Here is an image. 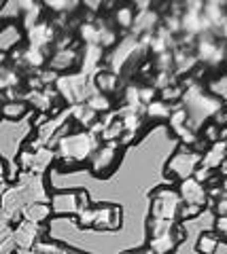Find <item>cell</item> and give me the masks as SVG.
Listing matches in <instances>:
<instances>
[{
	"label": "cell",
	"instance_id": "ba28073f",
	"mask_svg": "<svg viewBox=\"0 0 227 254\" xmlns=\"http://www.w3.org/2000/svg\"><path fill=\"white\" fill-rule=\"evenodd\" d=\"M56 159V150H51L49 146H43L38 150H21L19 155V165L23 168V172L34 174V176H41V174L49 168L51 161Z\"/></svg>",
	"mask_w": 227,
	"mask_h": 254
},
{
	"label": "cell",
	"instance_id": "4316f807",
	"mask_svg": "<svg viewBox=\"0 0 227 254\" xmlns=\"http://www.w3.org/2000/svg\"><path fill=\"white\" fill-rule=\"evenodd\" d=\"M219 248V235L217 233H202L200 240H198V252L200 254H215Z\"/></svg>",
	"mask_w": 227,
	"mask_h": 254
},
{
	"label": "cell",
	"instance_id": "603a6c76",
	"mask_svg": "<svg viewBox=\"0 0 227 254\" xmlns=\"http://www.w3.org/2000/svg\"><path fill=\"white\" fill-rule=\"evenodd\" d=\"M145 113L153 119V121H166V119H170V113H172V108L166 104V102H161V100H153L151 104H149L145 108Z\"/></svg>",
	"mask_w": 227,
	"mask_h": 254
},
{
	"label": "cell",
	"instance_id": "cb8c5ba5",
	"mask_svg": "<svg viewBox=\"0 0 227 254\" xmlns=\"http://www.w3.org/2000/svg\"><path fill=\"white\" fill-rule=\"evenodd\" d=\"M134 19H136V13L132 6H119V9L115 11L113 15V21H115V26H119L123 30H128L134 26Z\"/></svg>",
	"mask_w": 227,
	"mask_h": 254
},
{
	"label": "cell",
	"instance_id": "2e32d148",
	"mask_svg": "<svg viewBox=\"0 0 227 254\" xmlns=\"http://www.w3.org/2000/svg\"><path fill=\"white\" fill-rule=\"evenodd\" d=\"M76 62H79V53H76L73 47H68V49H60L53 53V58L49 60V68L58 74L62 70H68L70 66H75Z\"/></svg>",
	"mask_w": 227,
	"mask_h": 254
},
{
	"label": "cell",
	"instance_id": "e0dca14e",
	"mask_svg": "<svg viewBox=\"0 0 227 254\" xmlns=\"http://www.w3.org/2000/svg\"><path fill=\"white\" fill-rule=\"evenodd\" d=\"M21 214H23V220L34 222V225H43V222L51 216V205L45 201H34V203H28L26 208L21 210Z\"/></svg>",
	"mask_w": 227,
	"mask_h": 254
},
{
	"label": "cell",
	"instance_id": "8fae6325",
	"mask_svg": "<svg viewBox=\"0 0 227 254\" xmlns=\"http://www.w3.org/2000/svg\"><path fill=\"white\" fill-rule=\"evenodd\" d=\"M178 195H181V201L185 205H198V208H204V205L208 203V190L195 178L183 180L181 187H178Z\"/></svg>",
	"mask_w": 227,
	"mask_h": 254
},
{
	"label": "cell",
	"instance_id": "4fadbf2b",
	"mask_svg": "<svg viewBox=\"0 0 227 254\" xmlns=\"http://www.w3.org/2000/svg\"><path fill=\"white\" fill-rule=\"evenodd\" d=\"M56 28L51 26L49 21H38L36 26H32L30 30H26V36H28V47H34V49H43L45 47L56 41Z\"/></svg>",
	"mask_w": 227,
	"mask_h": 254
},
{
	"label": "cell",
	"instance_id": "7402d4cb",
	"mask_svg": "<svg viewBox=\"0 0 227 254\" xmlns=\"http://www.w3.org/2000/svg\"><path fill=\"white\" fill-rule=\"evenodd\" d=\"M206 91L210 95H215L219 102H227V72L217 74L215 78H210L206 85Z\"/></svg>",
	"mask_w": 227,
	"mask_h": 254
},
{
	"label": "cell",
	"instance_id": "30bf717a",
	"mask_svg": "<svg viewBox=\"0 0 227 254\" xmlns=\"http://www.w3.org/2000/svg\"><path fill=\"white\" fill-rule=\"evenodd\" d=\"M41 235H43L41 225H34V222L21 220L19 225L13 229L15 248H17V250H32L34 246L41 242Z\"/></svg>",
	"mask_w": 227,
	"mask_h": 254
},
{
	"label": "cell",
	"instance_id": "4dcf8cb0",
	"mask_svg": "<svg viewBox=\"0 0 227 254\" xmlns=\"http://www.w3.org/2000/svg\"><path fill=\"white\" fill-rule=\"evenodd\" d=\"M202 210H204V208H198V205H185L183 203L181 214H178V216H181V218H193V216H198Z\"/></svg>",
	"mask_w": 227,
	"mask_h": 254
},
{
	"label": "cell",
	"instance_id": "277c9868",
	"mask_svg": "<svg viewBox=\"0 0 227 254\" xmlns=\"http://www.w3.org/2000/svg\"><path fill=\"white\" fill-rule=\"evenodd\" d=\"M181 208H183V201H181V195H178V190L170 189V187L157 189L153 193L151 218L174 222L178 218V214H181Z\"/></svg>",
	"mask_w": 227,
	"mask_h": 254
},
{
	"label": "cell",
	"instance_id": "d6986e66",
	"mask_svg": "<svg viewBox=\"0 0 227 254\" xmlns=\"http://www.w3.org/2000/svg\"><path fill=\"white\" fill-rule=\"evenodd\" d=\"M93 87H96V91L100 93H113L117 91V87H119V76L111 70H98L96 74H93Z\"/></svg>",
	"mask_w": 227,
	"mask_h": 254
},
{
	"label": "cell",
	"instance_id": "d4e9b609",
	"mask_svg": "<svg viewBox=\"0 0 227 254\" xmlns=\"http://www.w3.org/2000/svg\"><path fill=\"white\" fill-rule=\"evenodd\" d=\"M0 110H2V115L6 119H11V121H17V119H21L23 115H26L28 106H26V102H21V100H11V102H4Z\"/></svg>",
	"mask_w": 227,
	"mask_h": 254
},
{
	"label": "cell",
	"instance_id": "836d02e7",
	"mask_svg": "<svg viewBox=\"0 0 227 254\" xmlns=\"http://www.w3.org/2000/svg\"><path fill=\"white\" fill-rule=\"evenodd\" d=\"M4 60H6V53H4V51H0V68H2V64H4Z\"/></svg>",
	"mask_w": 227,
	"mask_h": 254
},
{
	"label": "cell",
	"instance_id": "d6a6232c",
	"mask_svg": "<svg viewBox=\"0 0 227 254\" xmlns=\"http://www.w3.org/2000/svg\"><path fill=\"white\" fill-rule=\"evenodd\" d=\"M60 254H81V252H75V250H68V248H62Z\"/></svg>",
	"mask_w": 227,
	"mask_h": 254
},
{
	"label": "cell",
	"instance_id": "5bb4252c",
	"mask_svg": "<svg viewBox=\"0 0 227 254\" xmlns=\"http://www.w3.org/2000/svg\"><path fill=\"white\" fill-rule=\"evenodd\" d=\"M104 60V49L98 45H85L83 51L79 55V62H81V72L83 74H96L98 72V66L102 64Z\"/></svg>",
	"mask_w": 227,
	"mask_h": 254
},
{
	"label": "cell",
	"instance_id": "f546056e",
	"mask_svg": "<svg viewBox=\"0 0 227 254\" xmlns=\"http://www.w3.org/2000/svg\"><path fill=\"white\" fill-rule=\"evenodd\" d=\"M215 229H217V235L227 242V216H219L215 222Z\"/></svg>",
	"mask_w": 227,
	"mask_h": 254
},
{
	"label": "cell",
	"instance_id": "8992f818",
	"mask_svg": "<svg viewBox=\"0 0 227 254\" xmlns=\"http://www.w3.org/2000/svg\"><path fill=\"white\" fill-rule=\"evenodd\" d=\"M193 49H195L193 53H195V58H198V62L208 64V66H221L227 60V45L217 41L210 32L195 38Z\"/></svg>",
	"mask_w": 227,
	"mask_h": 254
},
{
	"label": "cell",
	"instance_id": "83f0119b",
	"mask_svg": "<svg viewBox=\"0 0 227 254\" xmlns=\"http://www.w3.org/2000/svg\"><path fill=\"white\" fill-rule=\"evenodd\" d=\"M183 98V85H170L166 89H161V102H172V100H181Z\"/></svg>",
	"mask_w": 227,
	"mask_h": 254
},
{
	"label": "cell",
	"instance_id": "484cf974",
	"mask_svg": "<svg viewBox=\"0 0 227 254\" xmlns=\"http://www.w3.org/2000/svg\"><path fill=\"white\" fill-rule=\"evenodd\" d=\"M85 104H87L96 115L108 113V110H111V100H108V95L100 93V91H93L89 98H87V102H85Z\"/></svg>",
	"mask_w": 227,
	"mask_h": 254
},
{
	"label": "cell",
	"instance_id": "ffe728a7",
	"mask_svg": "<svg viewBox=\"0 0 227 254\" xmlns=\"http://www.w3.org/2000/svg\"><path fill=\"white\" fill-rule=\"evenodd\" d=\"M70 117H73L79 125L89 127V129L98 123V115L93 113V110L87 104H76V106H73V108H70Z\"/></svg>",
	"mask_w": 227,
	"mask_h": 254
},
{
	"label": "cell",
	"instance_id": "6da1fadb",
	"mask_svg": "<svg viewBox=\"0 0 227 254\" xmlns=\"http://www.w3.org/2000/svg\"><path fill=\"white\" fill-rule=\"evenodd\" d=\"M98 142L100 138L93 131H75V133H66L58 140V153L62 161L66 163H83L91 159V155L98 150Z\"/></svg>",
	"mask_w": 227,
	"mask_h": 254
},
{
	"label": "cell",
	"instance_id": "5b68a950",
	"mask_svg": "<svg viewBox=\"0 0 227 254\" xmlns=\"http://www.w3.org/2000/svg\"><path fill=\"white\" fill-rule=\"evenodd\" d=\"M200 161H202V155L195 153V150L189 148H181L178 153L172 155V159L166 165V176L170 178H176V180H187V178H193L195 172L200 168Z\"/></svg>",
	"mask_w": 227,
	"mask_h": 254
},
{
	"label": "cell",
	"instance_id": "9a60e30c",
	"mask_svg": "<svg viewBox=\"0 0 227 254\" xmlns=\"http://www.w3.org/2000/svg\"><path fill=\"white\" fill-rule=\"evenodd\" d=\"M227 159V140H219L215 144H210V148L202 155L200 168H204L208 172H213L217 168H221V163Z\"/></svg>",
	"mask_w": 227,
	"mask_h": 254
},
{
	"label": "cell",
	"instance_id": "f1b7e54d",
	"mask_svg": "<svg viewBox=\"0 0 227 254\" xmlns=\"http://www.w3.org/2000/svg\"><path fill=\"white\" fill-rule=\"evenodd\" d=\"M47 6H51L56 13H70L75 11V6H79V2H45Z\"/></svg>",
	"mask_w": 227,
	"mask_h": 254
},
{
	"label": "cell",
	"instance_id": "9c48e42d",
	"mask_svg": "<svg viewBox=\"0 0 227 254\" xmlns=\"http://www.w3.org/2000/svg\"><path fill=\"white\" fill-rule=\"evenodd\" d=\"M117 153H119L117 142H108L106 146H98V150L89 159L93 176H106V174L113 170L115 161H117Z\"/></svg>",
	"mask_w": 227,
	"mask_h": 254
},
{
	"label": "cell",
	"instance_id": "e575fe53",
	"mask_svg": "<svg viewBox=\"0 0 227 254\" xmlns=\"http://www.w3.org/2000/svg\"><path fill=\"white\" fill-rule=\"evenodd\" d=\"M4 176V163H2V159H0V180H2Z\"/></svg>",
	"mask_w": 227,
	"mask_h": 254
},
{
	"label": "cell",
	"instance_id": "74e56055",
	"mask_svg": "<svg viewBox=\"0 0 227 254\" xmlns=\"http://www.w3.org/2000/svg\"><path fill=\"white\" fill-rule=\"evenodd\" d=\"M0 254H15V252H0Z\"/></svg>",
	"mask_w": 227,
	"mask_h": 254
},
{
	"label": "cell",
	"instance_id": "7c38bea8",
	"mask_svg": "<svg viewBox=\"0 0 227 254\" xmlns=\"http://www.w3.org/2000/svg\"><path fill=\"white\" fill-rule=\"evenodd\" d=\"M181 242H183V231L176 229V225H174L172 229H168V231L149 237V248H151L155 254H168Z\"/></svg>",
	"mask_w": 227,
	"mask_h": 254
},
{
	"label": "cell",
	"instance_id": "3957f363",
	"mask_svg": "<svg viewBox=\"0 0 227 254\" xmlns=\"http://www.w3.org/2000/svg\"><path fill=\"white\" fill-rule=\"evenodd\" d=\"M56 89H58V93L68 102L70 106H76V104H85L89 95L96 91V87H93V81L89 83L87 74L76 72V74L58 76Z\"/></svg>",
	"mask_w": 227,
	"mask_h": 254
},
{
	"label": "cell",
	"instance_id": "1f68e13d",
	"mask_svg": "<svg viewBox=\"0 0 227 254\" xmlns=\"http://www.w3.org/2000/svg\"><path fill=\"white\" fill-rule=\"evenodd\" d=\"M215 210L219 216H227V193H223L221 197L217 199V205H215Z\"/></svg>",
	"mask_w": 227,
	"mask_h": 254
},
{
	"label": "cell",
	"instance_id": "44dd1931",
	"mask_svg": "<svg viewBox=\"0 0 227 254\" xmlns=\"http://www.w3.org/2000/svg\"><path fill=\"white\" fill-rule=\"evenodd\" d=\"M21 43V32L17 30V26H4L0 30V51L4 49V53L9 49H15Z\"/></svg>",
	"mask_w": 227,
	"mask_h": 254
},
{
	"label": "cell",
	"instance_id": "52a82bcc",
	"mask_svg": "<svg viewBox=\"0 0 227 254\" xmlns=\"http://www.w3.org/2000/svg\"><path fill=\"white\" fill-rule=\"evenodd\" d=\"M51 214H60V216H79V214L89 205V199L83 190H64L51 197Z\"/></svg>",
	"mask_w": 227,
	"mask_h": 254
},
{
	"label": "cell",
	"instance_id": "8d00e7d4",
	"mask_svg": "<svg viewBox=\"0 0 227 254\" xmlns=\"http://www.w3.org/2000/svg\"><path fill=\"white\" fill-rule=\"evenodd\" d=\"M128 254H155L153 250H149V252H128Z\"/></svg>",
	"mask_w": 227,
	"mask_h": 254
},
{
	"label": "cell",
	"instance_id": "d590c367",
	"mask_svg": "<svg viewBox=\"0 0 227 254\" xmlns=\"http://www.w3.org/2000/svg\"><path fill=\"white\" fill-rule=\"evenodd\" d=\"M221 189H223V193H227V178L223 180V185H221Z\"/></svg>",
	"mask_w": 227,
	"mask_h": 254
},
{
	"label": "cell",
	"instance_id": "7a4b0ae2",
	"mask_svg": "<svg viewBox=\"0 0 227 254\" xmlns=\"http://www.w3.org/2000/svg\"><path fill=\"white\" fill-rule=\"evenodd\" d=\"M79 225L83 229H96V231H117L121 225V210L117 205H96L85 208L79 216Z\"/></svg>",
	"mask_w": 227,
	"mask_h": 254
},
{
	"label": "cell",
	"instance_id": "ac0fdd59",
	"mask_svg": "<svg viewBox=\"0 0 227 254\" xmlns=\"http://www.w3.org/2000/svg\"><path fill=\"white\" fill-rule=\"evenodd\" d=\"M56 98H58V93L51 91L49 87H45L43 91H30V93L26 95V102H28V104L32 106L34 110H51Z\"/></svg>",
	"mask_w": 227,
	"mask_h": 254
}]
</instances>
